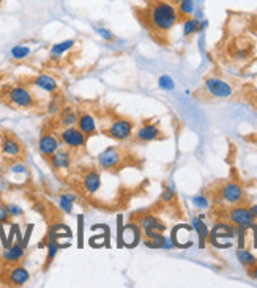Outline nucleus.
<instances>
[{
    "mask_svg": "<svg viewBox=\"0 0 257 288\" xmlns=\"http://www.w3.org/2000/svg\"><path fill=\"white\" fill-rule=\"evenodd\" d=\"M164 241H166V236L162 233H156L150 238H144V244L150 249H161L164 246Z\"/></svg>",
    "mask_w": 257,
    "mask_h": 288,
    "instance_id": "obj_28",
    "label": "nucleus"
},
{
    "mask_svg": "<svg viewBox=\"0 0 257 288\" xmlns=\"http://www.w3.org/2000/svg\"><path fill=\"white\" fill-rule=\"evenodd\" d=\"M237 257H238V261H240L243 266H246L248 269L253 268L254 265H257V257H254L253 254L249 252V250H246L244 247L243 249H238Z\"/></svg>",
    "mask_w": 257,
    "mask_h": 288,
    "instance_id": "obj_26",
    "label": "nucleus"
},
{
    "mask_svg": "<svg viewBox=\"0 0 257 288\" xmlns=\"http://www.w3.org/2000/svg\"><path fill=\"white\" fill-rule=\"evenodd\" d=\"M74 45H76V41H74V40L60 41V43H57V45H54L51 47V51H49V57H51L52 60H59L64 54H66L68 51H71V49L74 47Z\"/></svg>",
    "mask_w": 257,
    "mask_h": 288,
    "instance_id": "obj_22",
    "label": "nucleus"
},
{
    "mask_svg": "<svg viewBox=\"0 0 257 288\" xmlns=\"http://www.w3.org/2000/svg\"><path fill=\"white\" fill-rule=\"evenodd\" d=\"M46 249H48V255H46V263H45V269L49 268V265L54 261V258L57 257L59 250L62 249V244L54 240V238H48V244H46Z\"/></svg>",
    "mask_w": 257,
    "mask_h": 288,
    "instance_id": "obj_24",
    "label": "nucleus"
},
{
    "mask_svg": "<svg viewBox=\"0 0 257 288\" xmlns=\"http://www.w3.org/2000/svg\"><path fill=\"white\" fill-rule=\"evenodd\" d=\"M78 231H79V247H84V216H78Z\"/></svg>",
    "mask_w": 257,
    "mask_h": 288,
    "instance_id": "obj_35",
    "label": "nucleus"
},
{
    "mask_svg": "<svg viewBox=\"0 0 257 288\" xmlns=\"http://www.w3.org/2000/svg\"><path fill=\"white\" fill-rule=\"evenodd\" d=\"M74 202H76V196L74 194H60L59 196V206H60V210L64 211V212H70L74 210Z\"/></svg>",
    "mask_w": 257,
    "mask_h": 288,
    "instance_id": "obj_25",
    "label": "nucleus"
},
{
    "mask_svg": "<svg viewBox=\"0 0 257 288\" xmlns=\"http://www.w3.org/2000/svg\"><path fill=\"white\" fill-rule=\"evenodd\" d=\"M202 30V27H200V21L196 19V17H190V19H186L183 22V35L185 36H191L194 33H197Z\"/></svg>",
    "mask_w": 257,
    "mask_h": 288,
    "instance_id": "obj_27",
    "label": "nucleus"
},
{
    "mask_svg": "<svg viewBox=\"0 0 257 288\" xmlns=\"http://www.w3.org/2000/svg\"><path fill=\"white\" fill-rule=\"evenodd\" d=\"M24 257H26V247H22L19 243H16L8 247H3V252L0 258L7 263V265H17V263L22 261Z\"/></svg>",
    "mask_w": 257,
    "mask_h": 288,
    "instance_id": "obj_14",
    "label": "nucleus"
},
{
    "mask_svg": "<svg viewBox=\"0 0 257 288\" xmlns=\"http://www.w3.org/2000/svg\"><path fill=\"white\" fill-rule=\"evenodd\" d=\"M7 208H8V211H10L11 217H19V216L24 214V211H22L21 206H17V205H15V203H8Z\"/></svg>",
    "mask_w": 257,
    "mask_h": 288,
    "instance_id": "obj_38",
    "label": "nucleus"
},
{
    "mask_svg": "<svg viewBox=\"0 0 257 288\" xmlns=\"http://www.w3.org/2000/svg\"><path fill=\"white\" fill-rule=\"evenodd\" d=\"M174 197H175V189H174V186H167V187H164V191H162V194H161V200L162 202H172L174 200Z\"/></svg>",
    "mask_w": 257,
    "mask_h": 288,
    "instance_id": "obj_34",
    "label": "nucleus"
},
{
    "mask_svg": "<svg viewBox=\"0 0 257 288\" xmlns=\"http://www.w3.org/2000/svg\"><path fill=\"white\" fill-rule=\"evenodd\" d=\"M11 214H10V211H8V208H7V205L5 203H2L0 202V224H10L11 222Z\"/></svg>",
    "mask_w": 257,
    "mask_h": 288,
    "instance_id": "obj_33",
    "label": "nucleus"
},
{
    "mask_svg": "<svg viewBox=\"0 0 257 288\" xmlns=\"http://www.w3.org/2000/svg\"><path fill=\"white\" fill-rule=\"evenodd\" d=\"M229 221L230 224H234L235 227H241V228H249L256 224V219L251 214V210L241 205H235L234 208H230Z\"/></svg>",
    "mask_w": 257,
    "mask_h": 288,
    "instance_id": "obj_9",
    "label": "nucleus"
},
{
    "mask_svg": "<svg viewBox=\"0 0 257 288\" xmlns=\"http://www.w3.org/2000/svg\"><path fill=\"white\" fill-rule=\"evenodd\" d=\"M193 205L199 210H207L210 206V202L205 196H196L193 197Z\"/></svg>",
    "mask_w": 257,
    "mask_h": 288,
    "instance_id": "obj_32",
    "label": "nucleus"
},
{
    "mask_svg": "<svg viewBox=\"0 0 257 288\" xmlns=\"http://www.w3.org/2000/svg\"><path fill=\"white\" fill-rule=\"evenodd\" d=\"M60 147H62L60 139L55 134H51V133L43 134L38 140V152L41 153V156H45L46 159L51 158V156L57 152Z\"/></svg>",
    "mask_w": 257,
    "mask_h": 288,
    "instance_id": "obj_11",
    "label": "nucleus"
},
{
    "mask_svg": "<svg viewBox=\"0 0 257 288\" xmlns=\"http://www.w3.org/2000/svg\"><path fill=\"white\" fill-rule=\"evenodd\" d=\"M96 30V33L101 36L103 40H106V41H114L115 40V36H114V33L111 32L109 29H103V27H98V29H95Z\"/></svg>",
    "mask_w": 257,
    "mask_h": 288,
    "instance_id": "obj_36",
    "label": "nucleus"
},
{
    "mask_svg": "<svg viewBox=\"0 0 257 288\" xmlns=\"http://www.w3.org/2000/svg\"><path fill=\"white\" fill-rule=\"evenodd\" d=\"M32 85L46 93H51V95H55L59 90V82L49 74H38V76L32 79Z\"/></svg>",
    "mask_w": 257,
    "mask_h": 288,
    "instance_id": "obj_18",
    "label": "nucleus"
},
{
    "mask_svg": "<svg viewBox=\"0 0 257 288\" xmlns=\"http://www.w3.org/2000/svg\"><path fill=\"white\" fill-rule=\"evenodd\" d=\"M199 2H202V0H199Z\"/></svg>",
    "mask_w": 257,
    "mask_h": 288,
    "instance_id": "obj_45",
    "label": "nucleus"
},
{
    "mask_svg": "<svg viewBox=\"0 0 257 288\" xmlns=\"http://www.w3.org/2000/svg\"><path fill=\"white\" fill-rule=\"evenodd\" d=\"M59 139L62 142V145H65L73 152V150L84 148L89 137L84 133H80L78 126H70V128H62V131L59 133Z\"/></svg>",
    "mask_w": 257,
    "mask_h": 288,
    "instance_id": "obj_4",
    "label": "nucleus"
},
{
    "mask_svg": "<svg viewBox=\"0 0 257 288\" xmlns=\"http://www.w3.org/2000/svg\"><path fill=\"white\" fill-rule=\"evenodd\" d=\"M219 198H221L225 205H230V206L240 205L244 200V191L238 183L229 181V183H224L221 186V189H219Z\"/></svg>",
    "mask_w": 257,
    "mask_h": 288,
    "instance_id": "obj_7",
    "label": "nucleus"
},
{
    "mask_svg": "<svg viewBox=\"0 0 257 288\" xmlns=\"http://www.w3.org/2000/svg\"><path fill=\"white\" fill-rule=\"evenodd\" d=\"M71 162H73V154H71V150L70 148H59L57 152H55L51 158H49V164L54 168V170H68V168L71 167Z\"/></svg>",
    "mask_w": 257,
    "mask_h": 288,
    "instance_id": "obj_12",
    "label": "nucleus"
},
{
    "mask_svg": "<svg viewBox=\"0 0 257 288\" xmlns=\"http://www.w3.org/2000/svg\"><path fill=\"white\" fill-rule=\"evenodd\" d=\"M78 118H79V114L73 107H70V106H66V107H64L59 112V123L62 128L76 126Z\"/></svg>",
    "mask_w": 257,
    "mask_h": 288,
    "instance_id": "obj_21",
    "label": "nucleus"
},
{
    "mask_svg": "<svg viewBox=\"0 0 257 288\" xmlns=\"http://www.w3.org/2000/svg\"><path fill=\"white\" fill-rule=\"evenodd\" d=\"M160 136H161V131H160V128H158V124H155V123H145V124H142V126H141L139 129H137V133H136V140H137V142L147 143V142L156 140Z\"/></svg>",
    "mask_w": 257,
    "mask_h": 288,
    "instance_id": "obj_16",
    "label": "nucleus"
},
{
    "mask_svg": "<svg viewBox=\"0 0 257 288\" xmlns=\"http://www.w3.org/2000/svg\"><path fill=\"white\" fill-rule=\"evenodd\" d=\"M29 280H30V273L24 266H21L19 263L13 265V268L8 271L7 282L11 287H24Z\"/></svg>",
    "mask_w": 257,
    "mask_h": 288,
    "instance_id": "obj_15",
    "label": "nucleus"
},
{
    "mask_svg": "<svg viewBox=\"0 0 257 288\" xmlns=\"http://www.w3.org/2000/svg\"><path fill=\"white\" fill-rule=\"evenodd\" d=\"M76 126L79 128L80 133H84L87 137H92L96 134V120L92 114H87V112H82L79 114L78 123Z\"/></svg>",
    "mask_w": 257,
    "mask_h": 288,
    "instance_id": "obj_19",
    "label": "nucleus"
},
{
    "mask_svg": "<svg viewBox=\"0 0 257 288\" xmlns=\"http://www.w3.org/2000/svg\"><path fill=\"white\" fill-rule=\"evenodd\" d=\"M33 228H35V225H33V224H29V225H27V228H26V235H24V238H22V247H26V249H27V244H29V241H30V236H32Z\"/></svg>",
    "mask_w": 257,
    "mask_h": 288,
    "instance_id": "obj_39",
    "label": "nucleus"
},
{
    "mask_svg": "<svg viewBox=\"0 0 257 288\" xmlns=\"http://www.w3.org/2000/svg\"><path fill=\"white\" fill-rule=\"evenodd\" d=\"M10 170L13 172V173H26L27 172V167L24 166L22 162H15V164L11 166Z\"/></svg>",
    "mask_w": 257,
    "mask_h": 288,
    "instance_id": "obj_40",
    "label": "nucleus"
},
{
    "mask_svg": "<svg viewBox=\"0 0 257 288\" xmlns=\"http://www.w3.org/2000/svg\"><path fill=\"white\" fill-rule=\"evenodd\" d=\"M249 274H251V277L257 280V265H254L253 268H249Z\"/></svg>",
    "mask_w": 257,
    "mask_h": 288,
    "instance_id": "obj_42",
    "label": "nucleus"
},
{
    "mask_svg": "<svg viewBox=\"0 0 257 288\" xmlns=\"http://www.w3.org/2000/svg\"><path fill=\"white\" fill-rule=\"evenodd\" d=\"M142 238V228L137 222H128L123 225L120 235L117 236L118 247H136L141 243Z\"/></svg>",
    "mask_w": 257,
    "mask_h": 288,
    "instance_id": "obj_6",
    "label": "nucleus"
},
{
    "mask_svg": "<svg viewBox=\"0 0 257 288\" xmlns=\"http://www.w3.org/2000/svg\"><path fill=\"white\" fill-rule=\"evenodd\" d=\"M169 2H171V3H174V5H178V3L181 2V0H169Z\"/></svg>",
    "mask_w": 257,
    "mask_h": 288,
    "instance_id": "obj_44",
    "label": "nucleus"
},
{
    "mask_svg": "<svg viewBox=\"0 0 257 288\" xmlns=\"http://www.w3.org/2000/svg\"><path fill=\"white\" fill-rule=\"evenodd\" d=\"M158 85H160V89L162 90H166V91H171L175 89V84H174V79L171 76H161L158 79Z\"/></svg>",
    "mask_w": 257,
    "mask_h": 288,
    "instance_id": "obj_31",
    "label": "nucleus"
},
{
    "mask_svg": "<svg viewBox=\"0 0 257 288\" xmlns=\"http://www.w3.org/2000/svg\"><path fill=\"white\" fill-rule=\"evenodd\" d=\"M123 161V153L117 147H108L96 156L98 166L104 170H114Z\"/></svg>",
    "mask_w": 257,
    "mask_h": 288,
    "instance_id": "obj_8",
    "label": "nucleus"
},
{
    "mask_svg": "<svg viewBox=\"0 0 257 288\" xmlns=\"http://www.w3.org/2000/svg\"><path fill=\"white\" fill-rule=\"evenodd\" d=\"M178 15L180 16H190L193 15V11H194V0H181V2L178 3Z\"/></svg>",
    "mask_w": 257,
    "mask_h": 288,
    "instance_id": "obj_30",
    "label": "nucleus"
},
{
    "mask_svg": "<svg viewBox=\"0 0 257 288\" xmlns=\"http://www.w3.org/2000/svg\"><path fill=\"white\" fill-rule=\"evenodd\" d=\"M2 152L8 158H19V156H22V145L16 137L5 134L2 139Z\"/></svg>",
    "mask_w": 257,
    "mask_h": 288,
    "instance_id": "obj_17",
    "label": "nucleus"
},
{
    "mask_svg": "<svg viewBox=\"0 0 257 288\" xmlns=\"http://www.w3.org/2000/svg\"><path fill=\"white\" fill-rule=\"evenodd\" d=\"M178 21H180L178 10L169 0H158V2L150 5V8L147 11L148 27L155 33H167L169 30H172L177 26Z\"/></svg>",
    "mask_w": 257,
    "mask_h": 288,
    "instance_id": "obj_1",
    "label": "nucleus"
},
{
    "mask_svg": "<svg viewBox=\"0 0 257 288\" xmlns=\"http://www.w3.org/2000/svg\"><path fill=\"white\" fill-rule=\"evenodd\" d=\"M193 230L196 231L199 236V247L200 249L205 247V241H207V238H209V228H207V225L200 221V217L193 219Z\"/></svg>",
    "mask_w": 257,
    "mask_h": 288,
    "instance_id": "obj_23",
    "label": "nucleus"
},
{
    "mask_svg": "<svg viewBox=\"0 0 257 288\" xmlns=\"http://www.w3.org/2000/svg\"><path fill=\"white\" fill-rule=\"evenodd\" d=\"M237 236V227L234 224L218 222L215 227L209 231V238L211 246L218 249H229L232 246V240Z\"/></svg>",
    "mask_w": 257,
    "mask_h": 288,
    "instance_id": "obj_2",
    "label": "nucleus"
},
{
    "mask_svg": "<svg viewBox=\"0 0 257 288\" xmlns=\"http://www.w3.org/2000/svg\"><path fill=\"white\" fill-rule=\"evenodd\" d=\"M0 241H2L3 247H8V238H7V233H5V230H3V224H0Z\"/></svg>",
    "mask_w": 257,
    "mask_h": 288,
    "instance_id": "obj_41",
    "label": "nucleus"
},
{
    "mask_svg": "<svg viewBox=\"0 0 257 288\" xmlns=\"http://www.w3.org/2000/svg\"><path fill=\"white\" fill-rule=\"evenodd\" d=\"M30 52H32V51H30V47L17 45V46H15L13 49H11V57H13V60L21 61V60H26L30 55Z\"/></svg>",
    "mask_w": 257,
    "mask_h": 288,
    "instance_id": "obj_29",
    "label": "nucleus"
},
{
    "mask_svg": "<svg viewBox=\"0 0 257 288\" xmlns=\"http://www.w3.org/2000/svg\"><path fill=\"white\" fill-rule=\"evenodd\" d=\"M106 134L114 140L125 142L134 134V123L128 120V118H117V120L112 121L109 124V128L106 129Z\"/></svg>",
    "mask_w": 257,
    "mask_h": 288,
    "instance_id": "obj_5",
    "label": "nucleus"
},
{
    "mask_svg": "<svg viewBox=\"0 0 257 288\" xmlns=\"http://www.w3.org/2000/svg\"><path fill=\"white\" fill-rule=\"evenodd\" d=\"M60 110H62V107H60V104H59V99L54 98L52 101L48 104V114L55 115V114H59Z\"/></svg>",
    "mask_w": 257,
    "mask_h": 288,
    "instance_id": "obj_37",
    "label": "nucleus"
},
{
    "mask_svg": "<svg viewBox=\"0 0 257 288\" xmlns=\"http://www.w3.org/2000/svg\"><path fill=\"white\" fill-rule=\"evenodd\" d=\"M205 90L210 93L213 98H230L234 95V89L225 82V80L219 79V77H209L205 79Z\"/></svg>",
    "mask_w": 257,
    "mask_h": 288,
    "instance_id": "obj_10",
    "label": "nucleus"
},
{
    "mask_svg": "<svg viewBox=\"0 0 257 288\" xmlns=\"http://www.w3.org/2000/svg\"><path fill=\"white\" fill-rule=\"evenodd\" d=\"M7 99L17 109H33L38 106V99L24 85H15L7 91Z\"/></svg>",
    "mask_w": 257,
    "mask_h": 288,
    "instance_id": "obj_3",
    "label": "nucleus"
},
{
    "mask_svg": "<svg viewBox=\"0 0 257 288\" xmlns=\"http://www.w3.org/2000/svg\"><path fill=\"white\" fill-rule=\"evenodd\" d=\"M137 224H139V227L142 228V231H161V233H162V231L166 230V225L153 214L141 216L139 219H137Z\"/></svg>",
    "mask_w": 257,
    "mask_h": 288,
    "instance_id": "obj_20",
    "label": "nucleus"
},
{
    "mask_svg": "<svg viewBox=\"0 0 257 288\" xmlns=\"http://www.w3.org/2000/svg\"><path fill=\"white\" fill-rule=\"evenodd\" d=\"M249 210H251V214H253V216H254V219L257 221V205H253Z\"/></svg>",
    "mask_w": 257,
    "mask_h": 288,
    "instance_id": "obj_43",
    "label": "nucleus"
},
{
    "mask_svg": "<svg viewBox=\"0 0 257 288\" xmlns=\"http://www.w3.org/2000/svg\"><path fill=\"white\" fill-rule=\"evenodd\" d=\"M101 183H103L101 173H99L98 170H95V168L85 172L84 177H82V181H80L82 189L87 194H90V196H95L96 192H99V189H101Z\"/></svg>",
    "mask_w": 257,
    "mask_h": 288,
    "instance_id": "obj_13",
    "label": "nucleus"
}]
</instances>
